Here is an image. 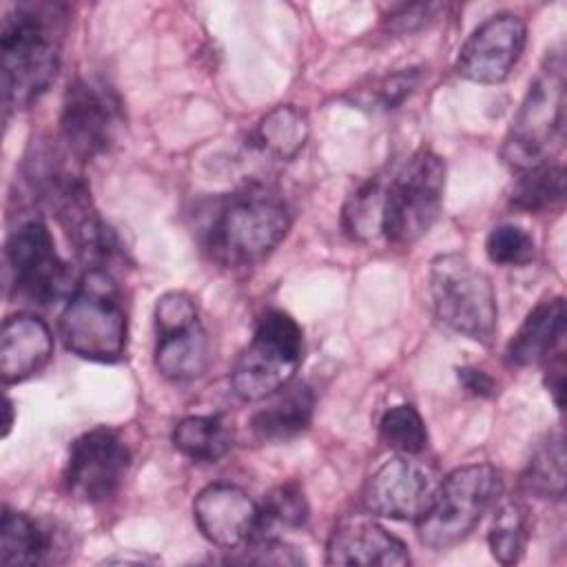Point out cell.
I'll use <instances>...</instances> for the list:
<instances>
[{
	"instance_id": "obj_1",
	"label": "cell",
	"mask_w": 567,
	"mask_h": 567,
	"mask_svg": "<svg viewBox=\"0 0 567 567\" xmlns=\"http://www.w3.org/2000/svg\"><path fill=\"white\" fill-rule=\"evenodd\" d=\"M64 7L20 2L2 20V93L7 109L38 100L55 80L62 58Z\"/></svg>"
},
{
	"instance_id": "obj_2",
	"label": "cell",
	"mask_w": 567,
	"mask_h": 567,
	"mask_svg": "<svg viewBox=\"0 0 567 567\" xmlns=\"http://www.w3.org/2000/svg\"><path fill=\"white\" fill-rule=\"evenodd\" d=\"M60 334L73 354L111 363L126 348V312L111 270L89 268L60 317Z\"/></svg>"
},
{
	"instance_id": "obj_3",
	"label": "cell",
	"mask_w": 567,
	"mask_h": 567,
	"mask_svg": "<svg viewBox=\"0 0 567 567\" xmlns=\"http://www.w3.org/2000/svg\"><path fill=\"white\" fill-rule=\"evenodd\" d=\"M288 228L290 215L284 199L255 186L221 204L206 230V246L226 266H248L270 255Z\"/></svg>"
},
{
	"instance_id": "obj_4",
	"label": "cell",
	"mask_w": 567,
	"mask_h": 567,
	"mask_svg": "<svg viewBox=\"0 0 567 567\" xmlns=\"http://www.w3.org/2000/svg\"><path fill=\"white\" fill-rule=\"evenodd\" d=\"M565 140V58L560 51L547 55L543 69L509 126L503 159L527 171L549 162Z\"/></svg>"
},
{
	"instance_id": "obj_5",
	"label": "cell",
	"mask_w": 567,
	"mask_h": 567,
	"mask_svg": "<svg viewBox=\"0 0 567 567\" xmlns=\"http://www.w3.org/2000/svg\"><path fill=\"white\" fill-rule=\"evenodd\" d=\"M445 162L430 148L412 153L383 182L381 235L405 246L425 235L443 206Z\"/></svg>"
},
{
	"instance_id": "obj_6",
	"label": "cell",
	"mask_w": 567,
	"mask_h": 567,
	"mask_svg": "<svg viewBox=\"0 0 567 567\" xmlns=\"http://www.w3.org/2000/svg\"><path fill=\"white\" fill-rule=\"evenodd\" d=\"M430 295L436 317L454 332L489 343L498 306L489 277L465 255H439L430 266Z\"/></svg>"
},
{
	"instance_id": "obj_7",
	"label": "cell",
	"mask_w": 567,
	"mask_h": 567,
	"mask_svg": "<svg viewBox=\"0 0 567 567\" xmlns=\"http://www.w3.org/2000/svg\"><path fill=\"white\" fill-rule=\"evenodd\" d=\"M503 494V474L489 463H474L441 478L432 507L419 518L421 543L447 549L461 543Z\"/></svg>"
},
{
	"instance_id": "obj_8",
	"label": "cell",
	"mask_w": 567,
	"mask_h": 567,
	"mask_svg": "<svg viewBox=\"0 0 567 567\" xmlns=\"http://www.w3.org/2000/svg\"><path fill=\"white\" fill-rule=\"evenodd\" d=\"M303 357L299 323L284 310H268L255 326L230 372L233 392L244 401H261L288 385Z\"/></svg>"
},
{
	"instance_id": "obj_9",
	"label": "cell",
	"mask_w": 567,
	"mask_h": 567,
	"mask_svg": "<svg viewBox=\"0 0 567 567\" xmlns=\"http://www.w3.org/2000/svg\"><path fill=\"white\" fill-rule=\"evenodd\" d=\"M124 124L115 89L100 78H78L69 84L60 113V135L69 155L91 162L111 151Z\"/></svg>"
},
{
	"instance_id": "obj_10",
	"label": "cell",
	"mask_w": 567,
	"mask_h": 567,
	"mask_svg": "<svg viewBox=\"0 0 567 567\" xmlns=\"http://www.w3.org/2000/svg\"><path fill=\"white\" fill-rule=\"evenodd\" d=\"M7 266L20 297L49 306L69 299L78 281L71 266L58 255L49 228L40 219L24 221L7 241Z\"/></svg>"
},
{
	"instance_id": "obj_11",
	"label": "cell",
	"mask_w": 567,
	"mask_h": 567,
	"mask_svg": "<svg viewBox=\"0 0 567 567\" xmlns=\"http://www.w3.org/2000/svg\"><path fill=\"white\" fill-rule=\"evenodd\" d=\"M155 368L171 381H190L206 372L210 346L190 295L173 290L155 303Z\"/></svg>"
},
{
	"instance_id": "obj_12",
	"label": "cell",
	"mask_w": 567,
	"mask_h": 567,
	"mask_svg": "<svg viewBox=\"0 0 567 567\" xmlns=\"http://www.w3.org/2000/svg\"><path fill=\"white\" fill-rule=\"evenodd\" d=\"M439 485L441 476L432 465L416 461L410 454H401L370 474L361 501L365 509L377 516L419 520L432 507Z\"/></svg>"
},
{
	"instance_id": "obj_13",
	"label": "cell",
	"mask_w": 567,
	"mask_h": 567,
	"mask_svg": "<svg viewBox=\"0 0 567 567\" xmlns=\"http://www.w3.org/2000/svg\"><path fill=\"white\" fill-rule=\"evenodd\" d=\"M131 465V452L117 432L95 427L71 443L64 487L84 503H102L122 485Z\"/></svg>"
},
{
	"instance_id": "obj_14",
	"label": "cell",
	"mask_w": 567,
	"mask_h": 567,
	"mask_svg": "<svg viewBox=\"0 0 567 567\" xmlns=\"http://www.w3.org/2000/svg\"><path fill=\"white\" fill-rule=\"evenodd\" d=\"M527 27L518 16L498 13L481 22L456 58V73L478 84H498L520 60Z\"/></svg>"
},
{
	"instance_id": "obj_15",
	"label": "cell",
	"mask_w": 567,
	"mask_h": 567,
	"mask_svg": "<svg viewBox=\"0 0 567 567\" xmlns=\"http://www.w3.org/2000/svg\"><path fill=\"white\" fill-rule=\"evenodd\" d=\"M193 516L202 536L224 549L241 547L261 525L259 505L241 487L228 483L204 487L195 496Z\"/></svg>"
},
{
	"instance_id": "obj_16",
	"label": "cell",
	"mask_w": 567,
	"mask_h": 567,
	"mask_svg": "<svg viewBox=\"0 0 567 567\" xmlns=\"http://www.w3.org/2000/svg\"><path fill=\"white\" fill-rule=\"evenodd\" d=\"M326 563L363 567H403L410 563V554L403 540L385 532L381 525L368 518H346L332 529L328 538Z\"/></svg>"
},
{
	"instance_id": "obj_17",
	"label": "cell",
	"mask_w": 567,
	"mask_h": 567,
	"mask_svg": "<svg viewBox=\"0 0 567 567\" xmlns=\"http://www.w3.org/2000/svg\"><path fill=\"white\" fill-rule=\"evenodd\" d=\"M53 352L49 326L33 315H16L2 323L0 332V377L18 383L40 372Z\"/></svg>"
},
{
	"instance_id": "obj_18",
	"label": "cell",
	"mask_w": 567,
	"mask_h": 567,
	"mask_svg": "<svg viewBox=\"0 0 567 567\" xmlns=\"http://www.w3.org/2000/svg\"><path fill=\"white\" fill-rule=\"evenodd\" d=\"M565 337V301L563 297L540 301L520 323L507 343V361L518 368L543 363L551 357Z\"/></svg>"
},
{
	"instance_id": "obj_19",
	"label": "cell",
	"mask_w": 567,
	"mask_h": 567,
	"mask_svg": "<svg viewBox=\"0 0 567 567\" xmlns=\"http://www.w3.org/2000/svg\"><path fill=\"white\" fill-rule=\"evenodd\" d=\"M315 394L306 383H288L268 396L250 419V430L259 441L279 443L301 434L312 419Z\"/></svg>"
},
{
	"instance_id": "obj_20",
	"label": "cell",
	"mask_w": 567,
	"mask_h": 567,
	"mask_svg": "<svg viewBox=\"0 0 567 567\" xmlns=\"http://www.w3.org/2000/svg\"><path fill=\"white\" fill-rule=\"evenodd\" d=\"M235 432L221 414H197L182 419L173 430V445L197 463H215L233 447Z\"/></svg>"
},
{
	"instance_id": "obj_21",
	"label": "cell",
	"mask_w": 567,
	"mask_h": 567,
	"mask_svg": "<svg viewBox=\"0 0 567 567\" xmlns=\"http://www.w3.org/2000/svg\"><path fill=\"white\" fill-rule=\"evenodd\" d=\"M520 485L527 494L540 498H560L565 494V439L560 430L536 445L520 474Z\"/></svg>"
},
{
	"instance_id": "obj_22",
	"label": "cell",
	"mask_w": 567,
	"mask_h": 567,
	"mask_svg": "<svg viewBox=\"0 0 567 567\" xmlns=\"http://www.w3.org/2000/svg\"><path fill=\"white\" fill-rule=\"evenodd\" d=\"M47 532L27 514L4 507L0 527V563L2 565H38L49 554Z\"/></svg>"
},
{
	"instance_id": "obj_23",
	"label": "cell",
	"mask_w": 567,
	"mask_h": 567,
	"mask_svg": "<svg viewBox=\"0 0 567 567\" xmlns=\"http://www.w3.org/2000/svg\"><path fill=\"white\" fill-rule=\"evenodd\" d=\"M306 140L308 122L303 113L290 104L272 109L255 128V144L277 159L295 157L303 148Z\"/></svg>"
},
{
	"instance_id": "obj_24",
	"label": "cell",
	"mask_w": 567,
	"mask_h": 567,
	"mask_svg": "<svg viewBox=\"0 0 567 567\" xmlns=\"http://www.w3.org/2000/svg\"><path fill=\"white\" fill-rule=\"evenodd\" d=\"M565 195V171L560 164H540L520 171L509 193V204L518 210L538 213L563 202Z\"/></svg>"
},
{
	"instance_id": "obj_25",
	"label": "cell",
	"mask_w": 567,
	"mask_h": 567,
	"mask_svg": "<svg viewBox=\"0 0 567 567\" xmlns=\"http://www.w3.org/2000/svg\"><path fill=\"white\" fill-rule=\"evenodd\" d=\"M529 538V509L518 501L503 503L492 520L487 543L492 556L503 565L520 560Z\"/></svg>"
},
{
	"instance_id": "obj_26",
	"label": "cell",
	"mask_w": 567,
	"mask_h": 567,
	"mask_svg": "<svg viewBox=\"0 0 567 567\" xmlns=\"http://www.w3.org/2000/svg\"><path fill=\"white\" fill-rule=\"evenodd\" d=\"M381 202L383 182L372 177L361 184L343 206V228L352 239H374L381 235Z\"/></svg>"
},
{
	"instance_id": "obj_27",
	"label": "cell",
	"mask_w": 567,
	"mask_h": 567,
	"mask_svg": "<svg viewBox=\"0 0 567 567\" xmlns=\"http://www.w3.org/2000/svg\"><path fill=\"white\" fill-rule=\"evenodd\" d=\"M381 439L388 447L401 454H421L427 445V430L425 423L414 405H394L383 412L379 421Z\"/></svg>"
},
{
	"instance_id": "obj_28",
	"label": "cell",
	"mask_w": 567,
	"mask_h": 567,
	"mask_svg": "<svg viewBox=\"0 0 567 567\" xmlns=\"http://www.w3.org/2000/svg\"><path fill=\"white\" fill-rule=\"evenodd\" d=\"M485 252L494 264L525 266L536 255V241L525 228L514 224H501L489 230L485 239Z\"/></svg>"
},
{
	"instance_id": "obj_29",
	"label": "cell",
	"mask_w": 567,
	"mask_h": 567,
	"mask_svg": "<svg viewBox=\"0 0 567 567\" xmlns=\"http://www.w3.org/2000/svg\"><path fill=\"white\" fill-rule=\"evenodd\" d=\"M259 509H261V525L279 523L286 527H299L308 518L306 496H303L301 487L295 483H284V485L272 487L264 496V503L259 505Z\"/></svg>"
},
{
	"instance_id": "obj_30",
	"label": "cell",
	"mask_w": 567,
	"mask_h": 567,
	"mask_svg": "<svg viewBox=\"0 0 567 567\" xmlns=\"http://www.w3.org/2000/svg\"><path fill=\"white\" fill-rule=\"evenodd\" d=\"M237 556H230V563H257V565H301L303 554L277 538L270 536H252L248 543L241 545Z\"/></svg>"
},
{
	"instance_id": "obj_31",
	"label": "cell",
	"mask_w": 567,
	"mask_h": 567,
	"mask_svg": "<svg viewBox=\"0 0 567 567\" xmlns=\"http://www.w3.org/2000/svg\"><path fill=\"white\" fill-rule=\"evenodd\" d=\"M421 80V73L416 69H405L401 73H394L390 78H385L381 84H379V91H377V97H379V104L383 109H394L399 106L419 84Z\"/></svg>"
},
{
	"instance_id": "obj_32",
	"label": "cell",
	"mask_w": 567,
	"mask_h": 567,
	"mask_svg": "<svg viewBox=\"0 0 567 567\" xmlns=\"http://www.w3.org/2000/svg\"><path fill=\"white\" fill-rule=\"evenodd\" d=\"M439 4H403L399 11H392L388 18V29L394 33H410L423 24H427V16L436 11Z\"/></svg>"
},
{
	"instance_id": "obj_33",
	"label": "cell",
	"mask_w": 567,
	"mask_h": 567,
	"mask_svg": "<svg viewBox=\"0 0 567 567\" xmlns=\"http://www.w3.org/2000/svg\"><path fill=\"white\" fill-rule=\"evenodd\" d=\"M458 381L474 396H492L496 392V381L481 368H458Z\"/></svg>"
},
{
	"instance_id": "obj_34",
	"label": "cell",
	"mask_w": 567,
	"mask_h": 567,
	"mask_svg": "<svg viewBox=\"0 0 567 567\" xmlns=\"http://www.w3.org/2000/svg\"><path fill=\"white\" fill-rule=\"evenodd\" d=\"M563 385H565V365H563V354H560L558 363L556 365L549 363V370H547V388L554 394V401L558 408L563 405Z\"/></svg>"
},
{
	"instance_id": "obj_35",
	"label": "cell",
	"mask_w": 567,
	"mask_h": 567,
	"mask_svg": "<svg viewBox=\"0 0 567 567\" xmlns=\"http://www.w3.org/2000/svg\"><path fill=\"white\" fill-rule=\"evenodd\" d=\"M4 408H7V419H4V432H2V436L9 434V427H11V423H13V405H11L9 399L4 401Z\"/></svg>"
}]
</instances>
